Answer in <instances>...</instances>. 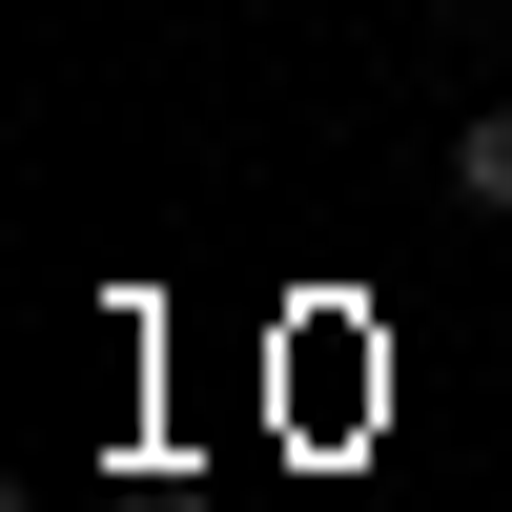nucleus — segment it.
I'll return each mask as SVG.
<instances>
[{"label":"nucleus","mask_w":512,"mask_h":512,"mask_svg":"<svg viewBox=\"0 0 512 512\" xmlns=\"http://www.w3.org/2000/svg\"><path fill=\"white\" fill-rule=\"evenodd\" d=\"M451 205H472V226H512V103L451 123Z\"/></svg>","instance_id":"1"}]
</instances>
